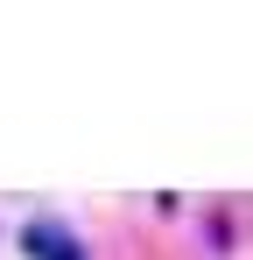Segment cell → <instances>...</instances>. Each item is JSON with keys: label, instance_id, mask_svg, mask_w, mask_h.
I'll list each match as a JSON object with an SVG mask.
<instances>
[{"label": "cell", "instance_id": "obj_1", "mask_svg": "<svg viewBox=\"0 0 253 260\" xmlns=\"http://www.w3.org/2000/svg\"><path fill=\"white\" fill-rule=\"evenodd\" d=\"M21 253L28 260H84V239L71 225H56V218H28L21 225Z\"/></svg>", "mask_w": 253, "mask_h": 260}]
</instances>
